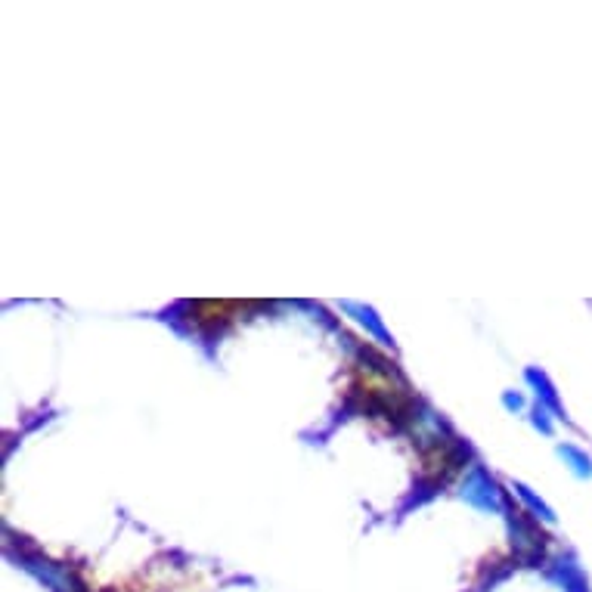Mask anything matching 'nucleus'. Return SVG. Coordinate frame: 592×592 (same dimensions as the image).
Masks as SVG:
<instances>
[{
    "label": "nucleus",
    "mask_w": 592,
    "mask_h": 592,
    "mask_svg": "<svg viewBox=\"0 0 592 592\" xmlns=\"http://www.w3.org/2000/svg\"><path fill=\"white\" fill-rule=\"evenodd\" d=\"M363 382H360V394L366 400L369 410L382 407L391 416H400L410 410V397L400 385H394V379H388V372H376V369H360Z\"/></svg>",
    "instance_id": "nucleus-1"
},
{
    "label": "nucleus",
    "mask_w": 592,
    "mask_h": 592,
    "mask_svg": "<svg viewBox=\"0 0 592 592\" xmlns=\"http://www.w3.org/2000/svg\"><path fill=\"white\" fill-rule=\"evenodd\" d=\"M239 304L236 301H199V304H193L190 307V320L196 323V326H224L227 320H233L227 310H236Z\"/></svg>",
    "instance_id": "nucleus-2"
}]
</instances>
